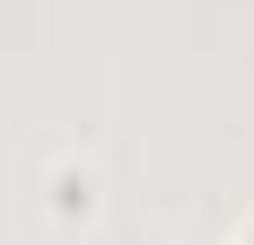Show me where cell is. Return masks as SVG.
<instances>
[{"label":"cell","instance_id":"6da1fadb","mask_svg":"<svg viewBox=\"0 0 254 245\" xmlns=\"http://www.w3.org/2000/svg\"><path fill=\"white\" fill-rule=\"evenodd\" d=\"M237 245H254V228H246V237H237Z\"/></svg>","mask_w":254,"mask_h":245}]
</instances>
